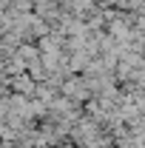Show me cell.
Returning <instances> with one entry per match:
<instances>
[{"mask_svg":"<svg viewBox=\"0 0 145 148\" xmlns=\"http://www.w3.org/2000/svg\"><path fill=\"white\" fill-rule=\"evenodd\" d=\"M12 86H14L17 91H34V80H31L29 74H14V77H12Z\"/></svg>","mask_w":145,"mask_h":148,"instance_id":"obj_2","label":"cell"},{"mask_svg":"<svg viewBox=\"0 0 145 148\" xmlns=\"http://www.w3.org/2000/svg\"><path fill=\"white\" fill-rule=\"evenodd\" d=\"M66 94L68 97H74V100H85L91 94V86H88V80H85V74L83 77H71V80H66Z\"/></svg>","mask_w":145,"mask_h":148,"instance_id":"obj_1","label":"cell"}]
</instances>
